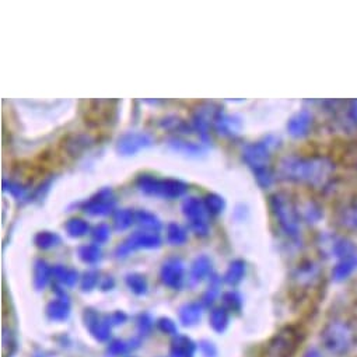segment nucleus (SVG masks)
<instances>
[{
    "label": "nucleus",
    "instance_id": "obj_1",
    "mask_svg": "<svg viewBox=\"0 0 357 357\" xmlns=\"http://www.w3.org/2000/svg\"><path fill=\"white\" fill-rule=\"evenodd\" d=\"M279 168L286 180L312 188H325L335 174V162L326 155H290L280 161Z\"/></svg>",
    "mask_w": 357,
    "mask_h": 357
},
{
    "label": "nucleus",
    "instance_id": "obj_2",
    "mask_svg": "<svg viewBox=\"0 0 357 357\" xmlns=\"http://www.w3.org/2000/svg\"><path fill=\"white\" fill-rule=\"evenodd\" d=\"M322 346L332 354L344 356L357 344V331L351 322L335 318L325 324L321 331Z\"/></svg>",
    "mask_w": 357,
    "mask_h": 357
},
{
    "label": "nucleus",
    "instance_id": "obj_3",
    "mask_svg": "<svg viewBox=\"0 0 357 357\" xmlns=\"http://www.w3.org/2000/svg\"><path fill=\"white\" fill-rule=\"evenodd\" d=\"M272 212L286 236L297 238L300 236V213L291 198L283 192L271 197Z\"/></svg>",
    "mask_w": 357,
    "mask_h": 357
},
{
    "label": "nucleus",
    "instance_id": "obj_4",
    "mask_svg": "<svg viewBox=\"0 0 357 357\" xmlns=\"http://www.w3.org/2000/svg\"><path fill=\"white\" fill-rule=\"evenodd\" d=\"M304 335L300 328L294 325L279 329L266 346L268 357H294L297 353Z\"/></svg>",
    "mask_w": 357,
    "mask_h": 357
},
{
    "label": "nucleus",
    "instance_id": "obj_5",
    "mask_svg": "<svg viewBox=\"0 0 357 357\" xmlns=\"http://www.w3.org/2000/svg\"><path fill=\"white\" fill-rule=\"evenodd\" d=\"M137 187L146 194L162 198H176L187 191V185L181 181L157 180L155 176L151 175H140L137 180Z\"/></svg>",
    "mask_w": 357,
    "mask_h": 357
},
{
    "label": "nucleus",
    "instance_id": "obj_6",
    "mask_svg": "<svg viewBox=\"0 0 357 357\" xmlns=\"http://www.w3.org/2000/svg\"><path fill=\"white\" fill-rule=\"evenodd\" d=\"M83 321L90 335L100 343H105L111 337L112 325L108 319V315H100L98 311L93 308H86L83 312Z\"/></svg>",
    "mask_w": 357,
    "mask_h": 357
},
{
    "label": "nucleus",
    "instance_id": "obj_7",
    "mask_svg": "<svg viewBox=\"0 0 357 357\" xmlns=\"http://www.w3.org/2000/svg\"><path fill=\"white\" fill-rule=\"evenodd\" d=\"M161 240L157 233H147V231H137L130 236L122 245H119L115 251L118 258L128 257L136 248H157L160 247Z\"/></svg>",
    "mask_w": 357,
    "mask_h": 357
},
{
    "label": "nucleus",
    "instance_id": "obj_8",
    "mask_svg": "<svg viewBox=\"0 0 357 357\" xmlns=\"http://www.w3.org/2000/svg\"><path fill=\"white\" fill-rule=\"evenodd\" d=\"M184 262L178 258H171L164 262L160 271V278L164 286L172 289V290H180L184 283Z\"/></svg>",
    "mask_w": 357,
    "mask_h": 357
},
{
    "label": "nucleus",
    "instance_id": "obj_9",
    "mask_svg": "<svg viewBox=\"0 0 357 357\" xmlns=\"http://www.w3.org/2000/svg\"><path fill=\"white\" fill-rule=\"evenodd\" d=\"M271 150L269 144L265 142L251 143L244 149V160L245 162L255 171L269 168Z\"/></svg>",
    "mask_w": 357,
    "mask_h": 357
},
{
    "label": "nucleus",
    "instance_id": "obj_10",
    "mask_svg": "<svg viewBox=\"0 0 357 357\" xmlns=\"http://www.w3.org/2000/svg\"><path fill=\"white\" fill-rule=\"evenodd\" d=\"M184 212L191 219V225H192L194 230L201 236H206L208 234V223L204 219V213H205L204 204L199 202V199H197V198H190L184 202Z\"/></svg>",
    "mask_w": 357,
    "mask_h": 357
},
{
    "label": "nucleus",
    "instance_id": "obj_11",
    "mask_svg": "<svg viewBox=\"0 0 357 357\" xmlns=\"http://www.w3.org/2000/svg\"><path fill=\"white\" fill-rule=\"evenodd\" d=\"M150 143H151V139H150L149 135L139 133V132H129V133H125L119 137L118 151L125 154V155H129V154H133V153H136L137 150H140L143 147L150 146Z\"/></svg>",
    "mask_w": 357,
    "mask_h": 357
},
{
    "label": "nucleus",
    "instance_id": "obj_12",
    "mask_svg": "<svg viewBox=\"0 0 357 357\" xmlns=\"http://www.w3.org/2000/svg\"><path fill=\"white\" fill-rule=\"evenodd\" d=\"M198 347V343H195L190 336L176 335L172 337L169 344V357H195Z\"/></svg>",
    "mask_w": 357,
    "mask_h": 357
},
{
    "label": "nucleus",
    "instance_id": "obj_13",
    "mask_svg": "<svg viewBox=\"0 0 357 357\" xmlns=\"http://www.w3.org/2000/svg\"><path fill=\"white\" fill-rule=\"evenodd\" d=\"M318 278H319V268L311 261L301 264L293 275V280L296 283V287L298 289L312 286L318 280Z\"/></svg>",
    "mask_w": 357,
    "mask_h": 357
},
{
    "label": "nucleus",
    "instance_id": "obj_14",
    "mask_svg": "<svg viewBox=\"0 0 357 357\" xmlns=\"http://www.w3.org/2000/svg\"><path fill=\"white\" fill-rule=\"evenodd\" d=\"M311 125H312V114L307 109H303L290 118L287 123V130L294 137H303L310 132Z\"/></svg>",
    "mask_w": 357,
    "mask_h": 357
},
{
    "label": "nucleus",
    "instance_id": "obj_15",
    "mask_svg": "<svg viewBox=\"0 0 357 357\" xmlns=\"http://www.w3.org/2000/svg\"><path fill=\"white\" fill-rule=\"evenodd\" d=\"M114 206L112 194L109 190L100 191L94 198L86 204V212L91 215H107Z\"/></svg>",
    "mask_w": 357,
    "mask_h": 357
},
{
    "label": "nucleus",
    "instance_id": "obj_16",
    "mask_svg": "<svg viewBox=\"0 0 357 357\" xmlns=\"http://www.w3.org/2000/svg\"><path fill=\"white\" fill-rule=\"evenodd\" d=\"M70 301L66 298V296H61L55 300H52L45 310V314L50 321L54 322H63L70 315Z\"/></svg>",
    "mask_w": 357,
    "mask_h": 357
},
{
    "label": "nucleus",
    "instance_id": "obj_17",
    "mask_svg": "<svg viewBox=\"0 0 357 357\" xmlns=\"http://www.w3.org/2000/svg\"><path fill=\"white\" fill-rule=\"evenodd\" d=\"M337 223L346 230L357 231V198L346 202L339 209Z\"/></svg>",
    "mask_w": 357,
    "mask_h": 357
},
{
    "label": "nucleus",
    "instance_id": "obj_18",
    "mask_svg": "<svg viewBox=\"0 0 357 357\" xmlns=\"http://www.w3.org/2000/svg\"><path fill=\"white\" fill-rule=\"evenodd\" d=\"M202 312H204V305L197 301H191V303L184 304L180 308L178 317H180V322L184 326H195L197 324L201 322Z\"/></svg>",
    "mask_w": 357,
    "mask_h": 357
},
{
    "label": "nucleus",
    "instance_id": "obj_19",
    "mask_svg": "<svg viewBox=\"0 0 357 357\" xmlns=\"http://www.w3.org/2000/svg\"><path fill=\"white\" fill-rule=\"evenodd\" d=\"M354 271H357V252L340 258L332 269V278L336 282L346 280Z\"/></svg>",
    "mask_w": 357,
    "mask_h": 357
},
{
    "label": "nucleus",
    "instance_id": "obj_20",
    "mask_svg": "<svg viewBox=\"0 0 357 357\" xmlns=\"http://www.w3.org/2000/svg\"><path fill=\"white\" fill-rule=\"evenodd\" d=\"M211 272H212V261L205 255L197 258L192 264L191 273H190L191 283L192 284L201 283L205 278H208L211 275Z\"/></svg>",
    "mask_w": 357,
    "mask_h": 357
},
{
    "label": "nucleus",
    "instance_id": "obj_21",
    "mask_svg": "<svg viewBox=\"0 0 357 357\" xmlns=\"http://www.w3.org/2000/svg\"><path fill=\"white\" fill-rule=\"evenodd\" d=\"M209 324L216 333H223L230 324V311L225 307H216L211 311Z\"/></svg>",
    "mask_w": 357,
    "mask_h": 357
},
{
    "label": "nucleus",
    "instance_id": "obj_22",
    "mask_svg": "<svg viewBox=\"0 0 357 357\" xmlns=\"http://www.w3.org/2000/svg\"><path fill=\"white\" fill-rule=\"evenodd\" d=\"M52 278L66 287H73L79 282L77 271L63 265H56L52 268Z\"/></svg>",
    "mask_w": 357,
    "mask_h": 357
},
{
    "label": "nucleus",
    "instance_id": "obj_23",
    "mask_svg": "<svg viewBox=\"0 0 357 357\" xmlns=\"http://www.w3.org/2000/svg\"><path fill=\"white\" fill-rule=\"evenodd\" d=\"M51 278H52V268H50V265L45 261L38 259L34 266V287L37 290H44L50 283Z\"/></svg>",
    "mask_w": 357,
    "mask_h": 357
},
{
    "label": "nucleus",
    "instance_id": "obj_24",
    "mask_svg": "<svg viewBox=\"0 0 357 357\" xmlns=\"http://www.w3.org/2000/svg\"><path fill=\"white\" fill-rule=\"evenodd\" d=\"M244 275H245V262L241 259H236L229 265L225 273V282L230 286H236L243 280Z\"/></svg>",
    "mask_w": 357,
    "mask_h": 357
},
{
    "label": "nucleus",
    "instance_id": "obj_25",
    "mask_svg": "<svg viewBox=\"0 0 357 357\" xmlns=\"http://www.w3.org/2000/svg\"><path fill=\"white\" fill-rule=\"evenodd\" d=\"M130 350H135V346L132 340H123V339H112L108 342L105 354L107 357H122L128 354Z\"/></svg>",
    "mask_w": 357,
    "mask_h": 357
},
{
    "label": "nucleus",
    "instance_id": "obj_26",
    "mask_svg": "<svg viewBox=\"0 0 357 357\" xmlns=\"http://www.w3.org/2000/svg\"><path fill=\"white\" fill-rule=\"evenodd\" d=\"M215 123L220 132L227 133V135L238 133L240 126H241V122L236 116H227V115H222V114H219L215 118Z\"/></svg>",
    "mask_w": 357,
    "mask_h": 357
},
{
    "label": "nucleus",
    "instance_id": "obj_27",
    "mask_svg": "<svg viewBox=\"0 0 357 357\" xmlns=\"http://www.w3.org/2000/svg\"><path fill=\"white\" fill-rule=\"evenodd\" d=\"M125 282H126V286L130 289V291L135 293L136 296H144L149 290L147 279L140 273H129Z\"/></svg>",
    "mask_w": 357,
    "mask_h": 357
},
{
    "label": "nucleus",
    "instance_id": "obj_28",
    "mask_svg": "<svg viewBox=\"0 0 357 357\" xmlns=\"http://www.w3.org/2000/svg\"><path fill=\"white\" fill-rule=\"evenodd\" d=\"M220 284H222V279L218 275H212L211 276V283L208 290L205 291L204 297H202V305L204 307H211L213 305V303L216 301L219 291H220Z\"/></svg>",
    "mask_w": 357,
    "mask_h": 357
},
{
    "label": "nucleus",
    "instance_id": "obj_29",
    "mask_svg": "<svg viewBox=\"0 0 357 357\" xmlns=\"http://www.w3.org/2000/svg\"><path fill=\"white\" fill-rule=\"evenodd\" d=\"M79 257L84 264L89 265H94L101 259V250L97 244H89V245H83L79 250Z\"/></svg>",
    "mask_w": 357,
    "mask_h": 357
},
{
    "label": "nucleus",
    "instance_id": "obj_30",
    "mask_svg": "<svg viewBox=\"0 0 357 357\" xmlns=\"http://www.w3.org/2000/svg\"><path fill=\"white\" fill-rule=\"evenodd\" d=\"M2 347H3V356L5 357H10L17 347V340H16V335L10 328H3V333H2Z\"/></svg>",
    "mask_w": 357,
    "mask_h": 357
},
{
    "label": "nucleus",
    "instance_id": "obj_31",
    "mask_svg": "<svg viewBox=\"0 0 357 357\" xmlns=\"http://www.w3.org/2000/svg\"><path fill=\"white\" fill-rule=\"evenodd\" d=\"M167 238L174 245H181V244H184L187 241V233H185V230L181 226L172 223V225L168 226Z\"/></svg>",
    "mask_w": 357,
    "mask_h": 357
},
{
    "label": "nucleus",
    "instance_id": "obj_32",
    "mask_svg": "<svg viewBox=\"0 0 357 357\" xmlns=\"http://www.w3.org/2000/svg\"><path fill=\"white\" fill-rule=\"evenodd\" d=\"M59 243H61V238L56 234L50 233V231H43L36 236V244H37V247H40L43 250H50V248L58 245Z\"/></svg>",
    "mask_w": 357,
    "mask_h": 357
},
{
    "label": "nucleus",
    "instance_id": "obj_33",
    "mask_svg": "<svg viewBox=\"0 0 357 357\" xmlns=\"http://www.w3.org/2000/svg\"><path fill=\"white\" fill-rule=\"evenodd\" d=\"M223 307L233 312H240L243 308V297L237 291H227L223 294Z\"/></svg>",
    "mask_w": 357,
    "mask_h": 357
},
{
    "label": "nucleus",
    "instance_id": "obj_34",
    "mask_svg": "<svg viewBox=\"0 0 357 357\" xmlns=\"http://www.w3.org/2000/svg\"><path fill=\"white\" fill-rule=\"evenodd\" d=\"M70 237H83L89 231V225L82 219H72L65 226Z\"/></svg>",
    "mask_w": 357,
    "mask_h": 357
},
{
    "label": "nucleus",
    "instance_id": "obj_35",
    "mask_svg": "<svg viewBox=\"0 0 357 357\" xmlns=\"http://www.w3.org/2000/svg\"><path fill=\"white\" fill-rule=\"evenodd\" d=\"M136 325H137V333H139V337H146L151 333V329L154 326V321L153 318L150 317V314L147 312H143L137 317V321H136Z\"/></svg>",
    "mask_w": 357,
    "mask_h": 357
},
{
    "label": "nucleus",
    "instance_id": "obj_36",
    "mask_svg": "<svg viewBox=\"0 0 357 357\" xmlns=\"http://www.w3.org/2000/svg\"><path fill=\"white\" fill-rule=\"evenodd\" d=\"M155 326H157V329H158L161 333H164V335H168V336H176V335H180V333H178V326H176L175 321L171 319V318H168V317H161V318H158L157 322H155Z\"/></svg>",
    "mask_w": 357,
    "mask_h": 357
},
{
    "label": "nucleus",
    "instance_id": "obj_37",
    "mask_svg": "<svg viewBox=\"0 0 357 357\" xmlns=\"http://www.w3.org/2000/svg\"><path fill=\"white\" fill-rule=\"evenodd\" d=\"M136 215H133L130 211L128 209H123V211H119L116 212L115 215V219H114V223H115V227L116 230H125L128 229L132 223H133V218Z\"/></svg>",
    "mask_w": 357,
    "mask_h": 357
},
{
    "label": "nucleus",
    "instance_id": "obj_38",
    "mask_svg": "<svg viewBox=\"0 0 357 357\" xmlns=\"http://www.w3.org/2000/svg\"><path fill=\"white\" fill-rule=\"evenodd\" d=\"M100 280L101 278L98 276V273L96 271H89L83 275L82 278V290L83 291H91L93 289H96L98 284H100Z\"/></svg>",
    "mask_w": 357,
    "mask_h": 357
},
{
    "label": "nucleus",
    "instance_id": "obj_39",
    "mask_svg": "<svg viewBox=\"0 0 357 357\" xmlns=\"http://www.w3.org/2000/svg\"><path fill=\"white\" fill-rule=\"evenodd\" d=\"M205 206L209 209L211 213L218 215V213L223 212V209H225V201H223V198H220L219 195L211 194V195H208L206 199H205Z\"/></svg>",
    "mask_w": 357,
    "mask_h": 357
},
{
    "label": "nucleus",
    "instance_id": "obj_40",
    "mask_svg": "<svg viewBox=\"0 0 357 357\" xmlns=\"http://www.w3.org/2000/svg\"><path fill=\"white\" fill-rule=\"evenodd\" d=\"M136 219H137V222H140V225L144 226V227H149V229H154V227L157 229V227H158V220H157V218H155L154 215L146 212V211L137 212V213H136Z\"/></svg>",
    "mask_w": 357,
    "mask_h": 357
},
{
    "label": "nucleus",
    "instance_id": "obj_41",
    "mask_svg": "<svg viewBox=\"0 0 357 357\" xmlns=\"http://www.w3.org/2000/svg\"><path fill=\"white\" fill-rule=\"evenodd\" d=\"M171 144L180 151H185L190 154H197L201 151V147L195 146L194 143H187V142H180V140H171Z\"/></svg>",
    "mask_w": 357,
    "mask_h": 357
},
{
    "label": "nucleus",
    "instance_id": "obj_42",
    "mask_svg": "<svg viewBox=\"0 0 357 357\" xmlns=\"http://www.w3.org/2000/svg\"><path fill=\"white\" fill-rule=\"evenodd\" d=\"M199 349H201V351L205 357H218V347L211 340H206V339L201 340L199 342Z\"/></svg>",
    "mask_w": 357,
    "mask_h": 357
},
{
    "label": "nucleus",
    "instance_id": "obj_43",
    "mask_svg": "<svg viewBox=\"0 0 357 357\" xmlns=\"http://www.w3.org/2000/svg\"><path fill=\"white\" fill-rule=\"evenodd\" d=\"M304 216L307 220L310 222H317L321 218V211L315 204H307V206L304 208Z\"/></svg>",
    "mask_w": 357,
    "mask_h": 357
},
{
    "label": "nucleus",
    "instance_id": "obj_44",
    "mask_svg": "<svg viewBox=\"0 0 357 357\" xmlns=\"http://www.w3.org/2000/svg\"><path fill=\"white\" fill-rule=\"evenodd\" d=\"M93 237L97 243H105L109 238V229L105 225H100L98 227H96Z\"/></svg>",
    "mask_w": 357,
    "mask_h": 357
},
{
    "label": "nucleus",
    "instance_id": "obj_45",
    "mask_svg": "<svg viewBox=\"0 0 357 357\" xmlns=\"http://www.w3.org/2000/svg\"><path fill=\"white\" fill-rule=\"evenodd\" d=\"M108 319H109L112 326H118V325H123L128 321V315L123 311L116 310V311H114L112 314L108 315Z\"/></svg>",
    "mask_w": 357,
    "mask_h": 357
},
{
    "label": "nucleus",
    "instance_id": "obj_46",
    "mask_svg": "<svg viewBox=\"0 0 357 357\" xmlns=\"http://www.w3.org/2000/svg\"><path fill=\"white\" fill-rule=\"evenodd\" d=\"M98 286H100V289H101L102 291H108V290H112V289H114L115 280H114L112 276H105V278H101Z\"/></svg>",
    "mask_w": 357,
    "mask_h": 357
},
{
    "label": "nucleus",
    "instance_id": "obj_47",
    "mask_svg": "<svg viewBox=\"0 0 357 357\" xmlns=\"http://www.w3.org/2000/svg\"><path fill=\"white\" fill-rule=\"evenodd\" d=\"M347 114H349V118L351 119V122L354 125H357V100H353V101L349 102Z\"/></svg>",
    "mask_w": 357,
    "mask_h": 357
},
{
    "label": "nucleus",
    "instance_id": "obj_48",
    "mask_svg": "<svg viewBox=\"0 0 357 357\" xmlns=\"http://www.w3.org/2000/svg\"><path fill=\"white\" fill-rule=\"evenodd\" d=\"M304 357H322V354L317 349H310Z\"/></svg>",
    "mask_w": 357,
    "mask_h": 357
},
{
    "label": "nucleus",
    "instance_id": "obj_49",
    "mask_svg": "<svg viewBox=\"0 0 357 357\" xmlns=\"http://www.w3.org/2000/svg\"><path fill=\"white\" fill-rule=\"evenodd\" d=\"M34 357H58V356L51 351H38L34 354Z\"/></svg>",
    "mask_w": 357,
    "mask_h": 357
},
{
    "label": "nucleus",
    "instance_id": "obj_50",
    "mask_svg": "<svg viewBox=\"0 0 357 357\" xmlns=\"http://www.w3.org/2000/svg\"><path fill=\"white\" fill-rule=\"evenodd\" d=\"M356 167H357V158H356Z\"/></svg>",
    "mask_w": 357,
    "mask_h": 357
}]
</instances>
